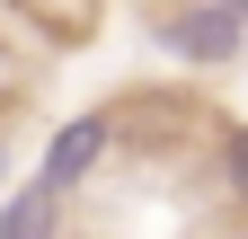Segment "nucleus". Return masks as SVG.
<instances>
[{
    "label": "nucleus",
    "instance_id": "1",
    "mask_svg": "<svg viewBox=\"0 0 248 239\" xmlns=\"http://www.w3.org/2000/svg\"><path fill=\"white\" fill-rule=\"evenodd\" d=\"M151 36H160V53H169V62H186V71H222V62H239V53H248V27L222 18L213 0H169V9L151 18Z\"/></svg>",
    "mask_w": 248,
    "mask_h": 239
},
{
    "label": "nucleus",
    "instance_id": "2",
    "mask_svg": "<svg viewBox=\"0 0 248 239\" xmlns=\"http://www.w3.org/2000/svg\"><path fill=\"white\" fill-rule=\"evenodd\" d=\"M107 151H115V106H80V115H62V124L45 133L36 186H45V195H80L89 177H98Z\"/></svg>",
    "mask_w": 248,
    "mask_h": 239
},
{
    "label": "nucleus",
    "instance_id": "3",
    "mask_svg": "<svg viewBox=\"0 0 248 239\" xmlns=\"http://www.w3.org/2000/svg\"><path fill=\"white\" fill-rule=\"evenodd\" d=\"M0 239H62V195H45L36 177L0 195Z\"/></svg>",
    "mask_w": 248,
    "mask_h": 239
},
{
    "label": "nucleus",
    "instance_id": "4",
    "mask_svg": "<svg viewBox=\"0 0 248 239\" xmlns=\"http://www.w3.org/2000/svg\"><path fill=\"white\" fill-rule=\"evenodd\" d=\"M213 177H222V195L248 213V124H222V142H213Z\"/></svg>",
    "mask_w": 248,
    "mask_h": 239
},
{
    "label": "nucleus",
    "instance_id": "5",
    "mask_svg": "<svg viewBox=\"0 0 248 239\" xmlns=\"http://www.w3.org/2000/svg\"><path fill=\"white\" fill-rule=\"evenodd\" d=\"M9 168H18V151H9V133H0V186H9Z\"/></svg>",
    "mask_w": 248,
    "mask_h": 239
},
{
    "label": "nucleus",
    "instance_id": "6",
    "mask_svg": "<svg viewBox=\"0 0 248 239\" xmlns=\"http://www.w3.org/2000/svg\"><path fill=\"white\" fill-rule=\"evenodd\" d=\"M213 9H222V18H239V27H248V0H213Z\"/></svg>",
    "mask_w": 248,
    "mask_h": 239
},
{
    "label": "nucleus",
    "instance_id": "7",
    "mask_svg": "<svg viewBox=\"0 0 248 239\" xmlns=\"http://www.w3.org/2000/svg\"><path fill=\"white\" fill-rule=\"evenodd\" d=\"M239 239H248V230H239Z\"/></svg>",
    "mask_w": 248,
    "mask_h": 239
}]
</instances>
